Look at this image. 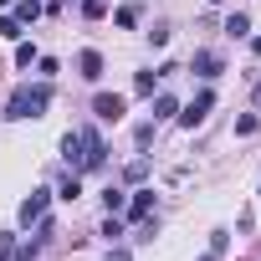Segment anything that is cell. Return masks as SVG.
<instances>
[{
  "label": "cell",
  "mask_w": 261,
  "mask_h": 261,
  "mask_svg": "<svg viewBox=\"0 0 261 261\" xmlns=\"http://www.w3.org/2000/svg\"><path fill=\"white\" fill-rule=\"evenodd\" d=\"M16 261H36V251H21V256H16Z\"/></svg>",
  "instance_id": "24"
},
{
  "label": "cell",
  "mask_w": 261,
  "mask_h": 261,
  "mask_svg": "<svg viewBox=\"0 0 261 261\" xmlns=\"http://www.w3.org/2000/svg\"><path fill=\"white\" fill-rule=\"evenodd\" d=\"M144 174H149V164H144V159H134V164H128V185H139Z\"/></svg>",
  "instance_id": "20"
},
{
  "label": "cell",
  "mask_w": 261,
  "mask_h": 261,
  "mask_svg": "<svg viewBox=\"0 0 261 261\" xmlns=\"http://www.w3.org/2000/svg\"><path fill=\"white\" fill-rule=\"evenodd\" d=\"M154 87H159V72H139V77H134V92L154 97Z\"/></svg>",
  "instance_id": "12"
},
{
  "label": "cell",
  "mask_w": 261,
  "mask_h": 261,
  "mask_svg": "<svg viewBox=\"0 0 261 261\" xmlns=\"http://www.w3.org/2000/svg\"><path fill=\"white\" fill-rule=\"evenodd\" d=\"M31 62H36V46L21 41V46H16V67H31Z\"/></svg>",
  "instance_id": "17"
},
{
  "label": "cell",
  "mask_w": 261,
  "mask_h": 261,
  "mask_svg": "<svg viewBox=\"0 0 261 261\" xmlns=\"http://www.w3.org/2000/svg\"><path fill=\"white\" fill-rule=\"evenodd\" d=\"M225 246H230V236H225V230H215V236H210V256H225Z\"/></svg>",
  "instance_id": "19"
},
{
  "label": "cell",
  "mask_w": 261,
  "mask_h": 261,
  "mask_svg": "<svg viewBox=\"0 0 261 261\" xmlns=\"http://www.w3.org/2000/svg\"><path fill=\"white\" fill-rule=\"evenodd\" d=\"M102 205H108V215H118V210H123V205H128V195H123V190H113V185H108V190H102Z\"/></svg>",
  "instance_id": "13"
},
{
  "label": "cell",
  "mask_w": 261,
  "mask_h": 261,
  "mask_svg": "<svg viewBox=\"0 0 261 261\" xmlns=\"http://www.w3.org/2000/svg\"><path fill=\"white\" fill-rule=\"evenodd\" d=\"M174 113H179V102H174L169 92H159V97H154V123H164V118H174Z\"/></svg>",
  "instance_id": "9"
},
{
  "label": "cell",
  "mask_w": 261,
  "mask_h": 261,
  "mask_svg": "<svg viewBox=\"0 0 261 261\" xmlns=\"http://www.w3.org/2000/svg\"><path fill=\"white\" fill-rule=\"evenodd\" d=\"M62 159H67L72 174H97L108 164V144H102L97 128H72V134L62 139Z\"/></svg>",
  "instance_id": "1"
},
{
  "label": "cell",
  "mask_w": 261,
  "mask_h": 261,
  "mask_svg": "<svg viewBox=\"0 0 261 261\" xmlns=\"http://www.w3.org/2000/svg\"><path fill=\"white\" fill-rule=\"evenodd\" d=\"M0 6H11V0H0Z\"/></svg>",
  "instance_id": "27"
},
{
  "label": "cell",
  "mask_w": 261,
  "mask_h": 261,
  "mask_svg": "<svg viewBox=\"0 0 261 261\" xmlns=\"http://www.w3.org/2000/svg\"><path fill=\"white\" fill-rule=\"evenodd\" d=\"M246 31H251V16H241V11H236V16H225V36H236V41H241Z\"/></svg>",
  "instance_id": "11"
},
{
  "label": "cell",
  "mask_w": 261,
  "mask_h": 261,
  "mask_svg": "<svg viewBox=\"0 0 261 261\" xmlns=\"http://www.w3.org/2000/svg\"><path fill=\"white\" fill-rule=\"evenodd\" d=\"M102 236H108V241H118V236H123V220H113V215H108V220H102Z\"/></svg>",
  "instance_id": "21"
},
{
  "label": "cell",
  "mask_w": 261,
  "mask_h": 261,
  "mask_svg": "<svg viewBox=\"0 0 261 261\" xmlns=\"http://www.w3.org/2000/svg\"><path fill=\"white\" fill-rule=\"evenodd\" d=\"M210 6H220V0H210Z\"/></svg>",
  "instance_id": "28"
},
{
  "label": "cell",
  "mask_w": 261,
  "mask_h": 261,
  "mask_svg": "<svg viewBox=\"0 0 261 261\" xmlns=\"http://www.w3.org/2000/svg\"><path fill=\"white\" fill-rule=\"evenodd\" d=\"M251 51H256V57H261V36H256V41H251Z\"/></svg>",
  "instance_id": "25"
},
{
  "label": "cell",
  "mask_w": 261,
  "mask_h": 261,
  "mask_svg": "<svg viewBox=\"0 0 261 261\" xmlns=\"http://www.w3.org/2000/svg\"><path fill=\"white\" fill-rule=\"evenodd\" d=\"M200 261H215V256H200Z\"/></svg>",
  "instance_id": "26"
},
{
  "label": "cell",
  "mask_w": 261,
  "mask_h": 261,
  "mask_svg": "<svg viewBox=\"0 0 261 261\" xmlns=\"http://www.w3.org/2000/svg\"><path fill=\"white\" fill-rule=\"evenodd\" d=\"M190 72L210 82V77H220V57H215V51H195V57H190Z\"/></svg>",
  "instance_id": "7"
},
{
  "label": "cell",
  "mask_w": 261,
  "mask_h": 261,
  "mask_svg": "<svg viewBox=\"0 0 261 261\" xmlns=\"http://www.w3.org/2000/svg\"><path fill=\"white\" fill-rule=\"evenodd\" d=\"M210 108H215V92H210V87H205V92H200V97H195V102H190V108H179V113H174V118H179V123H185V128H200V123H205V113H210Z\"/></svg>",
  "instance_id": "4"
},
{
  "label": "cell",
  "mask_w": 261,
  "mask_h": 261,
  "mask_svg": "<svg viewBox=\"0 0 261 261\" xmlns=\"http://www.w3.org/2000/svg\"><path fill=\"white\" fill-rule=\"evenodd\" d=\"M108 261H128V251H113V256H108Z\"/></svg>",
  "instance_id": "23"
},
{
  "label": "cell",
  "mask_w": 261,
  "mask_h": 261,
  "mask_svg": "<svg viewBox=\"0 0 261 261\" xmlns=\"http://www.w3.org/2000/svg\"><path fill=\"white\" fill-rule=\"evenodd\" d=\"M11 251H16V236H0V261H6Z\"/></svg>",
  "instance_id": "22"
},
{
  "label": "cell",
  "mask_w": 261,
  "mask_h": 261,
  "mask_svg": "<svg viewBox=\"0 0 261 261\" xmlns=\"http://www.w3.org/2000/svg\"><path fill=\"white\" fill-rule=\"evenodd\" d=\"M46 200H51V190H31V200H21V225L41 220L46 215Z\"/></svg>",
  "instance_id": "5"
},
{
  "label": "cell",
  "mask_w": 261,
  "mask_h": 261,
  "mask_svg": "<svg viewBox=\"0 0 261 261\" xmlns=\"http://www.w3.org/2000/svg\"><path fill=\"white\" fill-rule=\"evenodd\" d=\"M256 128H261V118H256V113H241V118H236V134H241V139H251Z\"/></svg>",
  "instance_id": "15"
},
{
  "label": "cell",
  "mask_w": 261,
  "mask_h": 261,
  "mask_svg": "<svg viewBox=\"0 0 261 261\" xmlns=\"http://www.w3.org/2000/svg\"><path fill=\"white\" fill-rule=\"evenodd\" d=\"M57 195H62V200H77V195H82V179H77V174H67V179H62V190H57Z\"/></svg>",
  "instance_id": "16"
},
{
  "label": "cell",
  "mask_w": 261,
  "mask_h": 261,
  "mask_svg": "<svg viewBox=\"0 0 261 261\" xmlns=\"http://www.w3.org/2000/svg\"><path fill=\"white\" fill-rule=\"evenodd\" d=\"M0 41H21V21L16 16H0Z\"/></svg>",
  "instance_id": "14"
},
{
  "label": "cell",
  "mask_w": 261,
  "mask_h": 261,
  "mask_svg": "<svg viewBox=\"0 0 261 261\" xmlns=\"http://www.w3.org/2000/svg\"><path fill=\"white\" fill-rule=\"evenodd\" d=\"M36 16H41V0H16V21L21 26H31Z\"/></svg>",
  "instance_id": "10"
},
{
  "label": "cell",
  "mask_w": 261,
  "mask_h": 261,
  "mask_svg": "<svg viewBox=\"0 0 261 261\" xmlns=\"http://www.w3.org/2000/svg\"><path fill=\"white\" fill-rule=\"evenodd\" d=\"M92 113H97V123H123L128 102H123L118 92H97V97H92Z\"/></svg>",
  "instance_id": "3"
},
{
  "label": "cell",
  "mask_w": 261,
  "mask_h": 261,
  "mask_svg": "<svg viewBox=\"0 0 261 261\" xmlns=\"http://www.w3.org/2000/svg\"><path fill=\"white\" fill-rule=\"evenodd\" d=\"M77 77H82V82H97V77H102V57H97V51H82V57H77Z\"/></svg>",
  "instance_id": "8"
},
{
  "label": "cell",
  "mask_w": 261,
  "mask_h": 261,
  "mask_svg": "<svg viewBox=\"0 0 261 261\" xmlns=\"http://www.w3.org/2000/svg\"><path fill=\"white\" fill-rule=\"evenodd\" d=\"M51 108V82H36V87H16L11 102H6V118H41Z\"/></svg>",
  "instance_id": "2"
},
{
  "label": "cell",
  "mask_w": 261,
  "mask_h": 261,
  "mask_svg": "<svg viewBox=\"0 0 261 261\" xmlns=\"http://www.w3.org/2000/svg\"><path fill=\"white\" fill-rule=\"evenodd\" d=\"M82 16H92V21L108 16V0H82Z\"/></svg>",
  "instance_id": "18"
},
{
  "label": "cell",
  "mask_w": 261,
  "mask_h": 261,
  "mask_svg": "<svg viewBox=\"0 0 261 261\" xmlns=\"http://www.w3.org/2000/svg\"><path fill=\"white\" fill-rule=\"evenodd\" d=\"M123 210H128V220H139V225H144L149 210H154V190H134V200H128Z\"/></svg>",
  "instance_id": "6"
}]
</instances>
